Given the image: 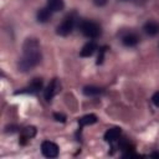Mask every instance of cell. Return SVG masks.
I'll list each match as a JSON object with an SVG mask.
<instances>
[{"label": "cell", "mask_w": 159, "mask_h": 159, "mask_svg": "<svg viewBox=\"0 0 159 159\" xmlns=\"http://www.w3.org/2000/svg\"><path fill=\"white\" fill-rule=\"evenodd\" d=\"M22 57L19 61V70L21 72H26L31 68H34L35 66H37L41 62V51H40V43L37 40L35 39H27L24 42L22 46Z\"/></svg>", "instance_id": "cell-1"}, {"label": "cell", "mask_w": 159, "mask_h": 159, "mask_svg": "<svg viewBox=\"0 0 159 159\" xmlns=\"http://www.w3.org/2000/svg\"><path fill=\"white\" fill-rule=\"evenodd\" d=\"M80 30L86 37H89V39H97L102 34L101 26L89 20H82L80 24Z\"/></svg>", "instance_id": "cell-2"}, {"label": "cell", "mask_w": 159, "mask_h": 159, "mask_svg": "<svg viewBox=\"0 0 159 159\" xmlns=\"http://www.w3.org/2000/svg\"><path fill=\"white\" fill-rule=\"evenodd\" d=\"M75 24H76V17H75V14H71L68 16H66L63 19V21L57 26V35H61V36H67L72 32L73 27H75Z\"/></svg>", "instance_id": "cell-3"}, {"label": "cell", "mask_w": 159, "mask_h": 159, "mask_svg": "<svg viewBox=\"0 0 159 159\" xmlns=\"http://www.w3.org/2000/svg\"><path fill=\"white\" fill-rule=\"evenodd\" d=\"M41 152L46 158H56L58 155V147L53 142L45 140L41 144Z\"/></svg>", "instance_id": "cell-4"}, {"label": "cell", "mask_w": 159, "mask_h": 159, "mask_svg": "<svg viewBox=\"0 0 159 159\" xmlns=\"http://www.w3.org/2000/svg\"><path fill=\"white\" fill-rule=\"evenodd\" d=\"M60 87H61V84H60V82H58V80L57 78H53L50 83H48V86L46 87V89H45V99L46 101H51L56 94H57V92L60 91Z\"/></svg>", "instance_id": "cell-5"}, {"label": "cell", "mask_w": 159, "mask_h": 159, "mask_svg": "<svg viewBox=\"0 0 159 159\" xmlns=\"http://www.w3.org/2000/svg\"><path fill=\"white\" fill-rule=\"evenodd\" d=\"M41 88H42V80H41V78H35V80L30 83L29 87L24 88L22 91L16 92V94H19V93H30V94H35V93H37Z\"/></svg>", "instance_id": "cell-6"}, {"label": "cell", "mask_w": 159, "mask_h": 159, "mask_svg": "<svg viewBox=\"0 0 159 159\" xmlns=\"http://www.w3.org/2000/svg\"><path fill=\"white\" fill-rule=\"evenodd\" d=\"M120 132H122V130H120V128H118V127H114V128L108 129V130L104 133V140L108 142V143L116 142V140L119 138Z\"/></svg>", "instance_id": "cell-7"}, {"label": "cell", "mask_w": 159, "mask_h": 159, "mask_svg": "<svg viewBox=\"0 0 159 159\" xmlns=\"http://www.w3.org/2000/svg\"><path fill=\"white\" fill-rule=\"evenodd\" d=\"M96 50H97V45H96V42L89 41V42H87V43L82 47L80 55H81L82 57H89V56H92V55L96 52Z\"/></svg>", "instance_id": "cell-8"}, {"label": "cell", "mask_w": 159, "mask_h": 159, "mask_svg": "<svg viewBox=\"0 0 159 159\" xmlns=\"http://www.w3.org/2000/svg\"><path fill=\"white\" fill-rule=\"evenodd\" d=\"M144 31L149 36H155L159 34V24L157 21H148L144 25Z\"/></svg>", "instance_id": "cell-9"}, {"label": "cell", "mask_w": 159, "mask_h": 159, "mask_svg": "<svg viewBox=\"0 0 159 159\" xmlns=\"http://www.w3.org/2000/svg\"><path fill=\"white\" fill-rule=\"evenodd\" d=\"M122 42H123V45H125L128 47H132V46H135L139 42V37L135 34H127L122 37Z\"/></svg>", "instance_id": "cell-10"}, {"label": "cell", "mask_w": 159, "mask_h": 159, "mask_svg": "<svg viewBox=\"0 0 159 159\" xmlns=\"http://www.w3.org/2000/svg\"><path fill=\"white\" fill-rule=\"evenodd\" d=\"M35 134H36V128H35V127H26V128L22 130L20 143H21V144H26V140H29V139H31L32 137H35Z\"/></svg>", "instance_id": "cell-11"}, {"label": "cell", "mask_w": 159, "mask_h": 159, "mask_svg": "<svg viewBox=\"0 0 159 159\" xmlns=\"http://www.w3.org/2000/svg\"><path fill=\"white\" fill-rule=\"evenodd\" d=\"M47 7L52 12H58V11L63 10L65 2H63V0H47Z\"/></svg>", "instance_id": "cell-12"}, {"label": "cell", "mask_w": 159, "mask_h": 159, "mask_svg": "<svg viewBox=\"0 0 159 159\" xmlns=\"http://www.w3.org/2000/svg\"><path fill=\"white\" fill-rule=\"evenodd\" d=\"M51 12L52 11L48 7L40 9L37 11V20H39V22H47L51 19Z\"/></svg>", "instance_id": "cell-13"}, {"label": "cell", "mask_w": 159, "mask_h": 159, "mask_svg": "<svg viewBox=\"0 0 159 159\" xmlns=\"http://www.w3.org/2000/svg\"><path fill=\"white\" fill-rule=\"evenodd\" d=\"M96 122H97V117L94 114H86V116H83V117H81L78 119V124L81 127H83V125H91V124H94Z\"/></svg>", "instance_id": "cell-14"}, {"label": "cell", "mask_w": 159, "mask_h": 159, "mask_svg": "<svg viewBox=\"0 0 159 159\" xmlns=\"http://www.w3.org/2000/svg\"><path fill=\"white\" fill-rule=\"evenodd\" d=\"M102 92H103V89L99 88V87H96V86H86V87L83 88V93H84L86 96H91V97L98 96V94H101Z\"/></svg>", "instance_id": "cell-15"}, {"label": "cell", "mask_w": 159, "mask_h": 159, "mask_svg": "<svg viewBox=\"0 0 159 159\" xmlns=\"http://www.w3.org/2000/svg\"><path fill=\"white\" fill-rule=\"evenodd\" d=\"M106 50H107V47H106V46L99 48V53H98V57H97V65H101V63L103 62V60H104V52H106Z\"/></svg>", "instance_id": "cell-16"}, {"label": "cell", "mask_w": 159, "mask_h": 159, "mask_svg": "<svg viewBox=\"0 0 159 159\" xmlns=\"http://www.w3.org/2000/svg\"><path fill=\"white\" fill-rule=\"evenodd\" d=\"M53 118L57 120V122H66V116L62 114V113H53Z\"/></svg>", "instance_id": "cell-17"}, {"label": "cell", "mask_w": 159, "mask_h": 159, "mask_svg": "<svg viewBox=\"0 0 159 159\" xmlns=\"http://www.w3.org/2000/svg\"><path fill=\"white\" fill-rule=\"evenodd\" d=\"M152 101H153V103H154L157 107H159V92H155V93L153 94Z\"/></svg>", "instance_id": "cell-18"}, {"label": "cell", "mask_w": 159, "mask_h": 159, "mask_svg": "<svg viewBox=\"0 0 159 159\" xmlns=\"http://www.w3.org/2000/svg\"><path fill=\"white\" fill-rule=\"evenodd\" d=\"M93 2L96 6H104L108 2V0H93Z\"/></svg>", "instance_id": "cell-19"}, {"label": "cell", "mask_w": 159, "mask_h": 159, "mask_svg": "<svg viewBox=\"0 0 159 159\" xmlns=\"http://www.w3.org/2000/svg\"><path fill=\"white\" fill-rule=\"evenodd\" d=\"M150 157H157V158H159V153H152Z\"/></svg>", "instance_id": "cell-20"}]
</instances>
